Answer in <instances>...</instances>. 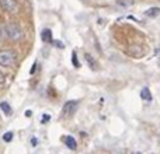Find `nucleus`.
<instances>
[{
  "label": "nucleus",
  "mask_w": 160,
  "mask_h": 154,
  "mask_svg": "<svg viewBox=\"0 0 160 154\" xmlns=\"http://www.w3.org/2000/svg\"><path fill=\"white\" fill-rule=\"evenodd\" d=\"M4 31H6L7 38L13 39V41H18V39H21L22 35H24L21 27H20V25H17V24H14V22H10V24L6 25Z\"/></svg>",
  "instance_id": "nucleus-1"
},
{
  "label": "nucleus",
  "mask_w": 160,
  "mask_h": 154,
  "mask_svg": "<svg viewBox=\"0 0 160 154\" xmlns=\"http://www.w3.org/2000/svg\"><path fill=\"white\" fill-rule=\"evenodd\" d=\"M16 52L13 51H0V65L4 67H8L16 63Z\"/></svg>",
  "instance_id": "nucleus-2"
},
{
  "label": "nucleus",
  "mask_w": 160,
  "mask_h": 154,
  "mask_svg": "<svg viewBox=\"0 0 160 154\" xmlns=\"http://www.w3.org/2000/svg\"><path fill=\"white\" fill-rule=\"evenodd\" d=\"M78 101H68L66 104L63 105V113L65 115H72L75 113V111L78 109Z\"/></svg>",
  "instance_id": "nucleus-3"
},
{
  "label": "nucleus",
  "mask_w": 160,
  "mask_h": 154,
  "mask_svg": "<svg viewBox=\"0 0 160 154\" xmlns=\"http://www.w3.org/2000/svg\"><path fill=\"white\" fill-rule=\"evenodd\" d=\"M0 6L6 11H16L17 8V3L14 0H0Z\"/></svg>",
  "instance_id": "nucleus-4"
},
{
  "label": "nucleus",
  "mask_w": 160,
  "mask_h": 154,
  "mask_svg": "<svg viewBox=\"0 0 160 154\" xmlns=\"http://www.w3.org/2000/svg\"><path fill=\"white\" fill-rule=\"evenodd\" d=\"M41 39H42L44 42H47V44L52 42V31H51L49 28H45V30H42V32H41Z\"/></svg>",
  "instance_id": "nucleus-5"
},
{
  "label": "nucleus",
  "mask_w": 160,
  "mask_h": 154,
  "mask_svg": "<svg viewBox=\"0 0 160 154\" xmlns=\"http://www.w3.org/2000/svg\"><path fill=\"white\" fill-rule=\"evenodd\" d=\"M63 140H65V144H66V146L69 147L70 150H76V147H78V143H76L75 137H72V136H66Z\"/></svg>",
  "instance_id": "nucleus-6"
},
{
  "label": "nucleus",
  "mask_w": 160,
  "mask_h": 154,
  "mask_svg": "<svg viewBox=\"0 0 160 154\" xmlns=\"http://www.w3.org/2000/svg\"><path fill=\"white\" fill-rule=\"evenodd\" d=\"M0 109L4 112V115H7V116H10L11 113H13V111H11V107H10V104L8 102H0Z\"/></svg>",
  "instance_id": "nucleus-7"
},
{
  "label": "nucleus",
  "mask_w": 160,
  "mask_h": 154,
  "mask_svg": "<svg viewBox=\"0 0 160 154\" xmlns=\"http://www.w3.org/2000/svg\"><path fill=\"white\" fill-rule=\"evenodd\" d=\"M141 97L145 99V101H152V93L148 87H143L141 90Z\"/></svg>",
  "instance_id": "nucleus-8"
},
{
  "label": "nucleus",
  "mask_w": 160,
  "mask_h": 154,
  "mask_svg": "<svg viewBox=\"0 0 160 154\" xmlns=\"http://www.w3.org/2000/svg\"><path fill=\"white\" fill-rule=\"evenodd\" d=\"M159 14H160V8L159 7H153V8H149V10L145 11V16L150 17V18H153V17H158Z\"/></svg>",
  "instance_id": "nucleus-9"
},
{
  "label": "nucleus",
  "mask_w": 160,
  "mask_h": 154,
  "mask_svg": "<svg viewBox=\"0 0 160 154\" xmlns=\"http://www.w3.org/2000/svg\"><path fill=\"white\" fill-rule=\"evenodd\" d=\"M3 140L7 142V143L13 140V132H6L4 135H3Z\"/></svg>",
  "instance_id": "nucleus-10"
},
{
  "label": "nucleus",
  "mask_w": 160,
  "mask_h": 154,
  "mask_svg": "<svg viewBox=\"0 0 160 154\" xmlns=\"http://www.w3.org/2000/svg\"><path fill=\"white\" fill-rule=\"evenodd\" d=\"M72 62H73V66H75V67H79V66H80V63H79V60H78V55H76V52H73V53H72Z\"/></svg>",
  "instance_id": "nucleus-11"
},
{
  "label": "nucleus",
  "mask_w": 160,
  "mask_h": 154,
  "mask_svg": "<svg viewBox=\"0 0 160 154\" xmlns=\"http://www.w3.org/2000/svg\"><path fill=\"white\" fill-rule=\"evenodd\" d=\"M84 56H86V60H87V62H88V63H90V66H91V67H94V65H96V62H94V60H93V59H91V56H90V55H88V53H86V55H84Z\"/></svg>",
  "instance_id": "nucleus-12"
},
{
  "label": "nucleus",
  "mask_w": 160,
  "mask_h": 154,
  "mask_svg": "<svg viewBox=\"0 0 160 154\" xmlns=\"http://www.w3.org/2000/svg\"><path fill=\"white\" fill-rule=\"evenodd\" d=\"M41 119H42V121H41L42 123H47V122H49L51 116H49V115H47V113H45V115H42V118H41Z\"/></svg>",
  "instance_id": "nucleus-13"
},
{
  "label": "nucleus",
  "mask_w": 160,
  "mask_h": 154,
  "mask_svg": "<svg viewBox=\"0 0 160 154\" xmlns=\"http://www.w3.org/2000/svg\"><path fill=\"white\" fill-rule=\"evenodd\" d=\"M31 146H34V147H35L37 146V144H38V140H37V139L35 137H31Z\"/></svg>",
  "instance_id": "nucleus-14"
},
{
  "label": "nucleus",
  "mask_w": 160,
  "mask_h": 154,
  "mask_svg": "<svg viewBox=\"0 0 160 154\" xmlns=\"http://www.w3.org/2000/svg\"><path fill=\"white\" fill-rule=\"evenodd\" d=\"M55 45L58 48H63V44H61V41H55Z\"/></svg>",
  "instance_id": "nucleus-15"
},
{
  "label": "nucleus",
  "mask_w": 160,
  "mask_h": 154,
  "mask_svg": "<svg viewBox=\"0 0 160 154\" xmlns=\"http://www.w3.org/2000/svg\"><path fill=\"white\" fill-rule=\"evenodd\" d=\"M3 81H4V76H3V73L0 72V84H3Z\"/></svg>",
  "instance_id": "nucleus-16"
},
{
  "label": "nucleus",
  "mask_w": 160,
  "mask_h": 154,
  "mask_svg": "<svg viewBox=\"0 0 160 154\" xmlns=\"http://www.w3.org/2000/svg\"><path fill=\"white\" fill-rule=\"evenodd\" d=\"M25 116H31V111H27V112H25Z\"/></svg>",
  "instance_id": "nucleus-17"
},
{
  "label": "nucleus",
  "mask_w": 160,
  "mask_h": 154,
  "mask_svg": "<svg viewBox=\"0 0 160 154\" xmlns=\"http://www.w3.org/2000/svg\"><path fill=\"white\" fill-rule=\"evenodd\" d=\"M82 2H86V0H82Z\"/></svg>",
  "instance_id": "nucleus-18"
}]
</instances>
